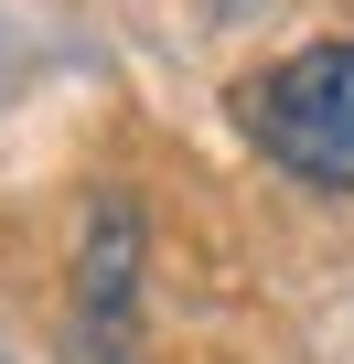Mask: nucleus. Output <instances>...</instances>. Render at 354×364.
<instances>
[{
    "label": "nucleus",
    "instance_id": "nucleus-2",
    "mask_svg": "<svg viewBox=\"0 0 354 364\" xmlns=\"http://www.w3.org/2000/svg\"><path fill=\"white\" fill-rule=\"evenodd\" d=\"M140 279H150V225H140L129 193H97L86 236H76V332H86V364H140Z\"/></svg>",
    "mask_w": 354,
    "mask_h": 364
},
{
    "label": "nucleus",
    "instance_id": "nucleus-1",
    "mask_svg": "<svg viewBox=\"0 0 354 364\" xmlns=\"http://www.w3.org/2000/svg\"><path fill=\"white\" fill-rule=\"evenodd\" d=\"M226 118L258 161H279L301 193H354V33H311L279 65L236 75Z\"/></svg>",
    "mask_w": 354,
    "mask_h": 364
}]
</instances>
